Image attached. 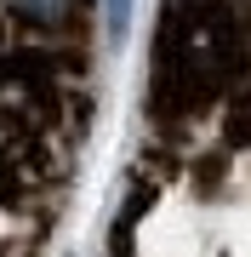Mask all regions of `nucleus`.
Listing matches in <instances>:
<instances>
[{"label": "nucleus", "mask_w": 251, "mask_h": 257, "mask_svg": "<svg viewBox=\"0 0 251 257\" xmlns=\"http://www.w3.org/2000/svg\"><path fill=\"white\" fill-rule=\"evenodd\" d=\"M245 6L240 0H171L154 35V109L194 114L228 86V74L245 57Z\"/></svg>", "instance_id": "f257e3e1"}, {"label": "nucleus", "mask_w": 251, "mask_h": 257, "mask_svg": "<svg viewBox=\"0 0 251 257\" xmlns=\"http://www.w3.org/2000/svg\"><path fill=\"white\" fill-rule=\"evenodd\" d=\"M6 12L29 23L35 35H69L86 18V0H6Z\"/></svg>", "instance_id": "f03ea898"}, {"label": "nucleus", "mask_w": 251, "mask_h": 257, "mask_svg": "<svg viewBox=\"0 0 251 257\" xmlns=\"http://www.w3.org/2000/svg\"><path fill=\"white\" fill-rule=\"evenodd\" d=\"M131 6H137V0H103V23H109V35H126Z\"/></svg>", "instance_id": "7ed1b4c3"}]
</instances>
